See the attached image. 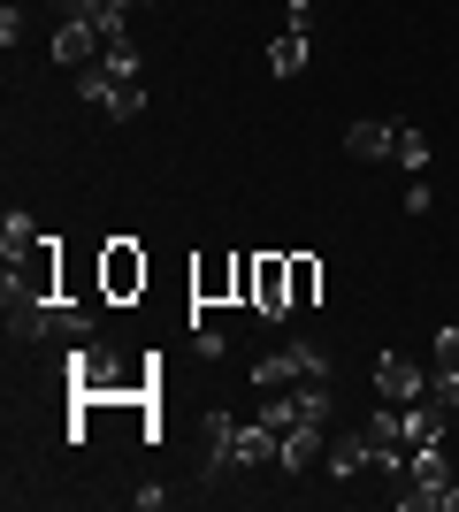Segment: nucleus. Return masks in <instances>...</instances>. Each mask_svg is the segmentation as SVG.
Returning a JSON list of instances; mask_svg holds the SVG:
<instances>
[{
    "label": "nucleus",
    "instance_id": "nucleus-1",
    "mask_svg": "<svg viewBox=\"0 0 459 512\" xmlns=\"http://www.w3.org/2000/svg\"><path fill=\"white\" fill-rule=\"evenodd\" d=\"M138 291H146V253H138V237H108V245H100V299L131 306Z\"/></svg>",
    "mask_w": 459,
    "mask_h": 512
},
{
    "label": "nucleus",
    "instance_id": "nucleus-2",
    "mask_svg": "<svg viewBox=\"0 0 459 512\" xmlns=\"http://www.w3.org/2000/svg\"><path fill=\"white\" fill-rule=\"evenodd\" d=\"M253 314H261V321H291V253H261V276H253Z\"/></svg>",
    "mask_w": 459,
    "mask_h": 512
},
{
    "label": "nucleus",
    "instance_id": "nucleus-3",
    "mask_svg": "<svg viewBox=\"0 0 459 512\" xmlns=\"http://www.w3.org/2000/svg\"><path fill=\"white\" fill-rule=\"evenodd\" d=\"M368 451L383 459V474H391V467H406V451H414V428H406V406H391V398H383V413L368 421Z\"/></svg>",
    "mask_w": 459,
    "mask_h": 512
},
{
    "label": "nucleus",
    "instance_id": "nucleus-4",
    "mask_svg": "<svg viewBox=\"0 0 459 512\" xmlns=\"http://www.w3.org/2000/svg\"><path fill=\"white\" fill-rule=\"evenodd\" d=\"M192 299H199V306H238V253L192 260Z\"/></svg>",
    "mask_w": 459,
    "mask_h": 512
},
{
    "label": "nucleus",
    "instance_id": "nucleus-5",
    "mask_svg": "<svg viewBox=\"0 0 459 512\" xmlns=\"http://www.w3.org/2000/svg\"><path fill=\"white\" fill-rule=\"evenodd\" d=\"M375 390H383L391 406H414V398H429V375H421L406 352H383V360H375Z\"/></svg>",
    "mask_w": 459,
    "mask_h": 512
},
{
    "label": "nucleus",
    "instance_id": "nucleus-6",
    "mask_svg": "<svg viewBox=\"0 0 459 512\" xmlns=\"http://www.w3.org/2000/svg\"><path fill=\"white\" fill-rule=\"evenodd\" d=\"M100 54H108V31H100V23H62V31H54V62L62 69H92Z\"/></svg>",
    "mask_w": 459,
    "mask_h": 512
},
{
    "label": "nucleus",
    "instance_id": "nucleus-7",
    "mask_svg": "<svg viewBox=\"0 0 459 512\" xmlns=\"http://www.w3.org/2000/svg\"><path fill=\"white\" fill-rule=\"evenodd\" d=\"M276 459H284V428H268V421L238 428V451H230V467H276Z\"/></svg>",
    "mask_w": 459,
    "mask_h": 512
},
{
    "label": "nucleus",
    "instance_id": "nucleus-8",
    "mask_svg": "<svg viewBox=\"0 0 459 512\" xmlns=\"http://www.w3.org/2000/svg\"><path fill=\"white\" fill-rule=\"evenodd\" d=\"M368 459H375V451H368V428H337V436H329V474H337V482H352Z\"/></svg>",
    "mask_w": 459,
    "mask_h": 512
},
{
    "label": "nucleus",
    "instance_id": "nucleus-9",
    "mask_svg": "<svg viewBox=\"0 0 459 512\" xmlns=\"http://www.w3.org/2000/svg\"><path fill=\"white\" fill-rule=\"evenodd\" d=\"M199 436H207V482L230 467V451H238V421L230 413H199Z\"/></svg>",
    "mask_w": 459,
    "mask_h": 512
},
{
    "label": "nucleus",
    "instance_id": "nucleus-10",
    "mask_svg": "<svg viewBox=\"0 0 459 512\" xmlns=\"http://www.w3.org/2000/svg\"><path fill=\"white\" fill-rule=\"evenodd\" d=\"M291 413H299L306 428H329V413H337V398H329V375H306V383L291 390Z\"/></svg>",
    "mask_w": 459,
    "mask_h": 512
},
{
    "label": "nucleus",
    "instance_id": "nucleus-11",
    "mask_svg": "<svg viewBox=\"0 0 459 512\" xmlns=\"http://www.w3.org/2000/svg\"><path fill=\"white\" fill-rule=\"evenodd\" d=\"M391 146H398V123H352L345 130V153H352V161H383Z\"/></svg>",
    "mask_w": 459,
    "mask_h": 512
},
{
    "label": "nucleus",
    "instance_id": "nucleus-12",
    "mask_svg": "<svg viewBox=\"0 0 459 512\" xmlns=\"http://www.w3.org/2000/svg\"><path fill=\"white\" fill-rule=\"evenodd\" d=\"M406 474H414V482H429V490H452V467H444V444H437V436L406 451Z\"/></svg>",
    "mask_w": 459,
    "mask_h": 512
},
{
    "label": "nucleus",
    "instance_id": "nucleus-13",
    "mask_svg": "<svg viewBox=\"0 0 459 512\" xmlns=\"http://www.w3.org/2000/svg\"><path fill=\"white\" fill-rule=\"evenodd\" d=\"M306 54H314V39H306V31H276V39H268V69H276V77H299Z\"/></svg>",
    "mask_w": 459,
    "mask_h": 512
},
{
    "label": "nucleus",
    "instance_id": "nucleus-14",
    "mask_svg": "<svg viewBox=\"0 0 459 512\" xmlns=\"http://www.w3.org/2000/svg\"><path fill=\"white\" fill-rule=\"evenodd\" d=\"M314 459H322V428H284V459H276V467H291V474H306L314 467Z\"/></svg>",
    "mask_w": 459,
    "mask_h": 512
},
{
    "label": "nucleus",
    "instance_id": "nucleus-15",
    "mask_svg": "<svg viewBox=\"0 0 459 512\" xmlns=\"http://www.w3.org/2000/svg\"><path fill=\"white\" fill-rule=\"evenodd\" d=\"M77 92H85L100 115H115V92H123V77H115L108 62H92V69H77Z\"/></svg>",
    "mask_w": 459,
    "mask_h": 512
},
{
    "label": "nucleus",
    "instance_id": "nucleus-16",
    "mask_svg": "<svg viewBox=\"0 0 459 512\" xmlns=\"http://www.w3.org/2000/svg\"><path fill=\"white\" fill-rule=\"evenodd\" d=\"M314 299H322V260H314V253H291V314L314 306Z\"/></svg>",
    "mask_w": 459,
    "mask_h": 512
},
{
    "label": "nucleus",
    "instance_id": "nucleus-17",
    "mask_svg": "<svg viewBox=\"0 0 459 512\" xmlns=\"http://www.w3.org/2000/svg\"><path fill=\"white\" fill-rule=\"evenodd\" d=\"M31 245H39V222H31V214H8V222H0V253H8V268H16Z\"/></svg>",
    "mask_w": 459,
    "mask_h": 512
},
{
    "label": "nucleus",
    "instance_id": "nucleus-18",
    "mask_svg": "<svg viewBox=\"0 0 459 512\" xmlns=\"http://www.w3.org/2000/svg\"><path fill=\"white\" fill-rule=\"evenodd\" d=\"M391 161H398L406 176H421V169H429V138H421L414 123H398V146H391Z\"/></svg>",
    "mask_w": 459,
    "mask_h": 512
},
{
    "label": "nucleus",
    "instance_id": "nucleus-19",
    "mask_svg": "<svg viewBox=\"0 0 459 512\" xmlns=\"http://www.w3.org/2000/svg\"><path fill=\"white\" fill-rule=\"evenodd\" d=\"M284 360H291L299 383H306V375H329V352H322V344H284Z\"/></svg>",
    "mask_w": 459,
    "mask_h": 512
},
{
    "label": "nucleus",
    "instance_id": "nucleus-20",
    "mask_svg": "<svg viewBox=\"0 0 459 512\" xmlns=\"http://www.w3.org/2000/svg\"><path fill=\"white\" fill-rule=\"evenodd\" d=\"M100 62H108L123 85H138V46H131V31H123V39H108V54H100Z\"/></svg>",
    "mask_w": 459,
    "mask_h": 512
},
{
    "label": "nucleus",
    "instance_id": "nucleus-21",
    "mask_svg": "<svg viewBox=\"0 0 459 512\" xmlns=\"http://www.w3.org/2000/svg\"><path fill=\"white\" fill-rule=\"evenodd\" d=\"M429 398H437L444 413H459V367H437V375H429Z\"/></svg>",
    "mask_w": 459,
    "mask_h": 512
},
{
    "label": "nucleus",
    "instance_id": "nucleus-22",
    "mask_svg": "<svg viewBox=\"0 0 459 512\" xmlns=\"http://www.w3.org/2000/svg\"><path fill=\"white\" fill-rule=\"evenodd\" d=\"M253 276H261V253H238V306H253Z\"/></svg>",
    "mask_w": 459,
    "mask_h": 512
},
{
    "label": "nucleus",
    "instance_id": "nucleus-23",
    "mask_svg": "<svg viewBox=\"0 0 459 512\" xmlns=\"http://www.w3.org/2000/svg\"><path fill=\"white\" fill-rule=\"evenodd\" d=\"M284 31H314V0H284Z\"/></svg>",
    "mask_w": 459,
    "mask_h": 512
},
{
    "label": "nucleus",
    "instance_id": "nucleus-24",
    "mask_svg": "<svg viewBox=\"0 0 459 512\" xmlns=\"http://www.w3.org/2000/svg\"><path fill=\"white\" fill-rule=\"evenodd\" d=\"M261 421H268V428H299V413H291V398H268Z\"/></svg>",
    "mask_w": 459,
    "mask_h": 512
},
{
    "label": "nucleus",
    "instance_id": "nucleus-25",
    "mask_svg": "<svg viewBox=\"0 0 459 512\" xmlns=\"http://www.w3.org/2000/svg\"><path fill=\"white\" fill-rule=\"evenodd\" d=\"M437 367H459V329H437Z\"/></svg>",
    "mask_w": 459,
    "mask_h": 512
},
{
    "label": "nucleus",
    "instance_id": "nucleus-26",
    "mask_svg": "<svg viewBox=\"0 0 459 512\" xmlns=\"http://www.w3.org/2000/svg\"><path fill=\"white\" fill-rule=\"evenodd\" d=\"M452 512H459V482H452Z\"/></svg>",
    "mask_w": 459,
    "mask_h": 512
}]
</instances>
